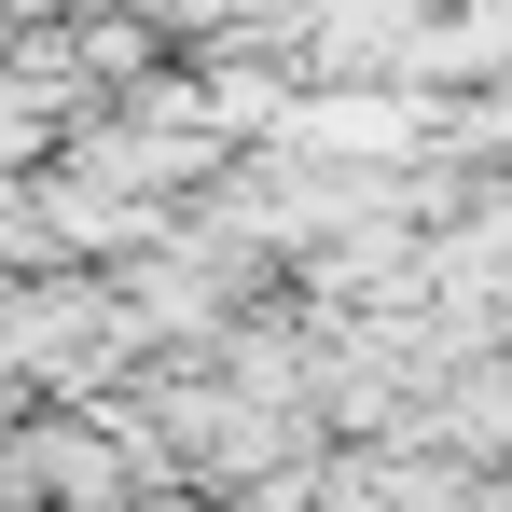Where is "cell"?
I'll use <instances>...</instances> for the list:
<instances>
[{"label":"cell","instance_id":"1","mask_svg":"<svg viewBox=\"0 0 512 512\" xmlns=\"http://www.w3.org/2000/svg\"><path fill=\"white\" fill-rule=\"evenodd\" d=\"M125 443H111V416L97 429H56V416H28V429H0V485L14 499H70V512H111L125 499Z\"/></svg>","mask_w":512,"mask_h":512}]
</instances>
